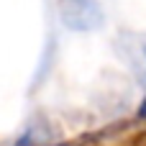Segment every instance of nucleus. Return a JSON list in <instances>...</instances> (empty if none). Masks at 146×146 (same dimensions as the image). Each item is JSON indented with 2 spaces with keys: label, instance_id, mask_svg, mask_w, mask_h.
Wrapping results in <instances>:
<instances>
[{
  "label": "nucleus",
  "instance_id": "f257e3e1",
  "mask_svg": "<svg viewBox=\"0 0 146 146\" xmlns=\"http://www.w3.org/2000/svg\"><path fill=\"white\" fill-rule=\"evenodd\" d=\"M56 8L69 31H95L103 26V8L98 0H56Z\"/></svg>",
  "mask_w": 146,
  "mask_h": 146
},
{
  "label": "nucleus",
  "instance_id": "f03ea898",
  "mask_svg": "<svg viewBox=\"0 0 146 146\" xmlns=\"http://www.w3.org/2000/svg\"><path fill=\"white\" fill-rule=\"evenodd\" d=\"M141 115H146V100H144V105H141Z\"/></svg>",
  "mask_w": 146,
  "mask_h": 146
}]
</instances>
